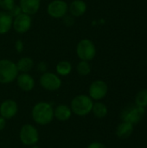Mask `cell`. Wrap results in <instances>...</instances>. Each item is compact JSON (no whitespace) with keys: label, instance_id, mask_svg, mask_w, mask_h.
Here are the masks:
<instances>
[{"label":"cell","instance_id":"28","mask_svg":"<svg viewBox=\"0 0 147 148\" xmlns=\"http://www.w3.org/2000/svg\"><path fill=\"white\" fill-rule=\"evenodd\" d=\"M5 127H6V120L3 117L0 116V131L3 130Z\"/></svg>","mask_w":147,"mask_h":148},{"label":"cell","instance_id":"27","mask_svg":"<svg viewBox=\"0 0 147 148\" xmlns=\"http://www.w3.org/2000/svg\"><path fill=\"white\" fill-rule=\"evenodd\" d=\"M37 69H38L39 71L44 73V72H47L48 66H47L46 62H40L38 63V65H37Z\"/></svg>","mask_w":147,"mask_h":148},{"label":"cell","instance_id":"24","mask_svg":"<svg viewBox=\"0 0 147 148\" xmlns=\"http://www.w3.org/2000/svg\"><path fill=\"white\" fill-rule=\"evenodd\" d=\"M10 15H11V16L14 18V17H16V16H18L19 14H21L22 13V10H21V8H20V6L19 5H14V7L10 10V11H8Z\"/></svg>","mask_w":147,"mask_h":148},{"label":"cell","instance_id":"18","mask_svg":"<svg viewBox=\"0 0 147 148\" xmlns=\"http://www.w3.org/2000/svg\"><path fill=\"white\" fill-rule=\"evenodd\" d=\"M18 72L21 73H29L34 67V61L28 56L21 57L16 63Z\"/></svg>","mask_w":147,"mask_h":148},{"label":"cell","instance_id":"14","mask_svg":"<svg viewBox=\"0 0 147 148\" xmlns=\"http://www.w3.org/2000/svg\"><path fill=\"white\" fill-rule=\"evenodd\" d=\"M87 11V3L83 0H74L68 5V12L72 16L79 17Z\"/></svg>","mask_w":147,"mask_h":148},{"label":"cell","instance_id":"16","mask_svg":"<svg viewBox=\"0 0 147 148\" xmlns=\"http://www.w3.org/2000/svg\"><path fill=\"white\" fill-rule=\"evenodd\" d=\"M13 17L8 11H0V35L8 33L12 28Z\"/></svg>","mask_w":147,"mask_h":148},{"label":"cell","instance_id":"23","mask_svg":"<svg viewBox=\"0 0 147 148\" xmlns=\"http://www.w3.org/2000/svg\"><path fill=\"white\" fill-rule=\"evenodd\" d=\"M15 5V0H0V8L4 11H10Z\"/></svg>","mask_w":147,"mask_h":148},{"label":"cell","instance_id":"15","mask_svg":"<svg viewBox=\"0 0 147 148\" xmlns=\"http://www.w3.org/2000/svg\"><path fill=\"white\" fill-rule=\"evenodd\" d=\"M73 113L69 106L65 105V104H61L58 105L55 109H54V118L58 120L59 121H68Z\"/></svg>","mask_w":147,"mask_h":148},{"label":"cell","instance_id":"8","mask_svg":"<svg viewBox=\"0 0 147 148\" xmlns=\"http://www.w3.org/2000/svg\"><path fill=\"white\" fill-rule=\"evenodd\" d=\"M108 92L107 84L102 80L94 81L88 88V95L93 101H101L106 97Z\"/></svg>","mask_w":147,"mask_h":148},{"label":"cell","instance_id":"1","mask_svg":"<svg viewBox=\"0 0 147 148\" xmlns=\"http://www.w3.org/2000/svg\"><path fill=\"white\" fill-rule=\"evenodd\" d=\"M31 117L36 124L40 126H46L54 119V108L51 104L48 102H38L31 110Z\"/></svg>","mask_w":147,"mask_h":148},{"label":"cell","instance_id":"29","mask_svg":"<svg viewBox=\"0 0 147 148\" xmlns=\"http://www.w3.org/2000/svg\"><path fill=\"white\" fill-rule=\"evenodd\" d=\"M30 148H40V147H37L36 145H35V146H32Z\"/></svg>","mask_w":147,"mask_h":148},{"label":"cell","instance_id":"7","mask_svg":"<svg viewBox=\"0 0 147 148\" xmlns=\"http://www.w3.org/2000/svg\"><path fill=\"white\" fill-rule=\"evenodd\" d=\"M41 87L47 91H56L62 86V80L57 74L44 72L39 80Z\"/></svg>","mask_w":147,"mask_h":148},{"label":"cell","instance_id":"10","mask_svg":"<svg viewBox=\"0 0 147 148\" xmlns=\"http://www.w3.org/2000/svg\"><path fill=\"white\" fill-rule=\"evenodd\" d=\"M31 25H32L31 16H29L23 12L13 18L12 28L15 29L16 32L19 34H23L29 31V29L31 28Z\"/></svg>","mask_w":147,"mask_h":148},{"label":"cell","instance_id":"5","mask_svg":"<svg viewBox=\"0 0 147 148\" xmlns=\"http://www.w3.org/2000/svg\"><path fill=\"white\" fill-rule=\"evenodd\" d=\"M76 54L81 61L89 62L96 56V47L90 39H81L76 46Z\"/></svg>","mask_w":147,"mask_h":148},{"label":"cell","instance_id":"26","mask_svg":"<svg viewBox=\"0 0 147 148\" xmlns=\"http://www.w3.org/2000/svg\"><path fill=\"white\" fill-rule=\"evenodd\" d=\"M15 48L18 53H21L23 50V42L22 40H17L15 43Z\"/></svg>","mask_w":147,"mask_h":148},{"label":"cell","instance_id":"30","mask_svg":"<svg viewBox=\"0 0 147 148\" xmlns=\"http://www.w3.org/2000/svg\"><path fill=\"white\" fill-rule=\"evenodd\" d=\"M146 62H147V59H146Z\"/></svg>","mask_w":147,"mask_h":148},{"label":"cell","instance_id":"17","mask_svg":"<svg viewBox=\"0 0 147 148\" xmlns=\"http://www.w3.org/2000/svg\"><path fill=\"white\" fill-rule=\"evenodd\" d=\"M133 132V125L126 121H122L116 128V135L120 139L129 138Z\"/></svg>","mask_w":147,"mask_h":148},{"label":"cell","instance_id":"3","mask_svg":"<svg viewBox=\"0 0 147 148\" xmlns=\"http://www.w3.org/2000/svg\"><path fill=\"white\" fill-rule=\"evenodd\" d=\"M19 72L14 62L9 59L0 60V83L9 84L14 82Z\"/></svg>","mask_w":147,"mask_h":148},{"label":"cell","instance_id":"25","mask_svg":"<svg viewBox=\"0 0 147 148\" xmlns=\"http://www.w3.org/2000/svg\"><path fill=\"white\" fill-rule=\"evenodd\" d=\"M87 148H107V147H106L104 144L101 143V142L94 141V142L90 143V144L88 146V147Z\"/></svg>","mask_w":147,"mask_h":148},{"label":"cell","instance_id":"19","mask_svg":"<svg viewBox=\"0 0 147 148\" xmlns=\"http://www.w3.org/2000/svg\"><path fill=\"white\" fill-rule=\"evenodd\" d=\"M92 113L94 114V115L96 118L102 119L107 116V114L108 113V109H107V107L104 103L97 101V102L94 103V105H93Z\"/></svg>","mask_w":147,"mask_h":148},{"label":"cell","instance_id":"20","mask_svg":"<svg viewBox=\"0 0 147 148\" xmlns=\"http://www.w3.org/2000/svg\"><path fill=\"white\" fill-rule=\"evenodd\" d=\"M56 74L61 76H67L72 71V64L68 61H61L56 64Z\"/></svg>","mask_w":147,"mask_h":148},{"label":"cell","instance_id":"21","mask_svg":"<svg viewBox=\"0 0 147 148\" xmlns=\"http://www.w3.org/2000/svg\"><path fill=\"white\" fill-rule=\"evenodd\" d=\"M77 73L81 76H87L91 73V65L87 61H80L76 66Z\"/></svg>","mask_w":147,"mask_h":148},{"label":"cell","instance_id":"9","mask_svg":"<svg viewBox=\"0 0 147 148\" xmlns=\"http://www.w3.org/2000/svg\"><path fill=\"white\" fill-rule=\"evenodd\" d=\"M68 12V4L63 0H53L47 6V13L53 18H63Z\"/></svg>","mask_w":147,"mask_h":148},{"label":"cell","instance_id":"2","mask_svg":"<svg viewBox=\"0 0 147 148\" xmlns=\"http://www.w3.org/2000/svg\"><path fill=\"white\" fill-rule=\"evenodd\" d=\"M94 101L87 95H78L73 98L70 104L72 113L77 116H87L92 112Z\"/></svg>","mask_w":147,"mask_h":148},{"label":"cell","instance_id":"12","mask_svg":"<svg viewBox=\"0 0 147 148\" xmlns=\"http://www.w3.org/2000/svg\"><path fill=\"white\" fill-rule=\"evenodd\" d=\"M16 80L19 88L24 92H29L35 87V80L29 73L18 74Z\"/></svg>","mask_w":147,"mask_h":148},{"label":"cell","instance_id":"4","mask_svg":"<svg viewBox=\"0 0 147 148\" xmlns=\"http://www.w3.org/2000/svg\"><path fill=\"white\" fill-rule=\"evenodd\" d=\"M145 114V108H141L136 104H130L122 110L120 118L123 121L135 125L142 121Z\"/></svg>","mask_w":147,"mask_h":148},{"label":"cell","instance_id":"6","mask_svg":"<svg viewBox=\"0 0 147 148\" xmlns=\"http://www.w3.org/2000/svg\"><path fill=\"white\" fill-rule=\"evenodd\" d=\"M20 141L28 147H32L36 145L39 140V133L35 126L31 124L23 125L19 132Z\"/></svg>","mask_w":147,"mask_h":148},{"label":"cell","instance_id":"13","mask_svg":"<svg viewBox=\"0 0 147 148\" xmlns=\"http://www.w3.org/2000/svg\"><path fill=\"white\" fill-rule=\"evenodd\" d=\"M41 0H19V6L23 13L32 16L40 9Z\"/></svg>","mask_w":147,"mask_h":148},{"label":"cell","instance_id":"11","mask_svg":"<svg viewBox=\"0 0 147 148\" xmlns=\"http://www.w3.org/2000/svg\"><path fill=\"white\" fill-rule=\"evenodd\" d=\"M18 112L17 103L11 99H7L0 104V116L5 120L11 119L16 115Z\"/></svg>","mask_w":147,"mask_h":148},{"label":"cell","instance_id":"22","mask_svg":"<svg viewBox=\"0 0 147 148\" xmlns=\"http://www.w3.org/2000/svg\"><path fill=\"white\" fill-rule=\"evenodd\" d=\"M135 104L141 107L146 108L147 107V88L140 90L135 97Z\"/></svg>","mask_w":147,"mask_h":148}]
</instances>
